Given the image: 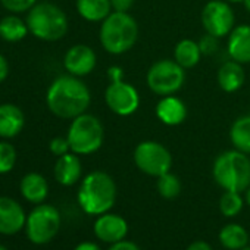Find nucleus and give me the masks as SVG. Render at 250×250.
<instances>
[{"label": "nucleus", "mask_w": 250, "mask_h": 250, "mask_svg": "<svg viewBox=\"0 0 250 250\" xmlns=\"http://www.w3.org/2000/svg\"><path fill=\"white\" fill-rule=\"evenodd\" d=\"M49 110L61 119H74L88 109L91 94L88 87L74 75L58 77L46 94Z\"/></svg>", "instance_id": "f257e3e1"}, {"label": "nucleus", "mask_w": 250, "mask_h": 250, "mask_svg": "<svg viewBox=\"0 0 250 250\" xmlns=\"http://www.w3.org/2000/svg\"><path fill=\"white\" fill-rule=\"evenodd\" d=\"M78 203L88 215H102L112 209L116 200V184L103 171H93L84 177L78 188Z\"/></svg>", "instance_id": "f03ea898"}, {"label": "nucleus", "mask_w": 250, "mask_h": 250, "mask_svg": "<svg viewBox=\"0 0 250 250\" xmlns=\"http://www.w3.org/2000/svg\"><path fill=\"white\" fill-rule=\"evenodd\" d=\"M102 47L110 55H124L139 39V24L128 12H112L102 21L99 33Z\"/></svg>", "instance_id": "7ed1b4c3"}, {"label": "nucleus", "mask_w": 250, "mask_h": 250, "mask_svg": "<svg viewBox=\"0 0 250 250\" xmlns=\"http://www.w3.org/2000/svg\"><path fill=\"white\" fill-rule=\"evenodd\" d=\"M212 175L225 191L243 193L250 186V159L237 149L219 153L213 162Z\"/></svg>", "instance_id": "20e7f679"}, {"label": "nucleus", "mask_w": 250, "mask_h": 250, "mask_svg": "<svg viewBox=\"0 0 250 250\" xmlns=\"http://www.w3.org/2000/svg\"><path fill=\"white\" fill-rule=\"evenodd\" d=\"M30 33L43 42H58L68 33V18L65 12L49 2L36 3L27 15Z\"/></svg>", "instance_id": "39448f33"}, {"label": "nucleus", "mask_w": 250, "mask_h": 250, "mask_svg": "<svg viewBox=\"0 0 250 250\" xmlns=\"http://www.w3.org/2000/svg\"><path fill=\"white\" fill-rule=\"evenodd\" d=\"M66 139L69 142L71 152L77 155H91L103 145V124L97 116L91 113H83L72 119Z\"/></svg>", "instance_id": "423d86ee"}, {"label": "nucleus", "mask_w": 250, "mask_h": 250, "mask_svg": "<svg viewBox=\"0 0 250 250\" xmlns=\"http://www.w3.org/2000/svg\"><path fill=\"white\" fill-rule=\"evenodd\" d=\"M146 81L155 94L172 96L184 85L186 69L175 59H161L149 68Z\"/></svg>", "instance_id": "0eeeda50"}, {"label": "nucleus", "mask_w": 250, "mask_h": 250, "mask_svg": "<svg viewBox=\"0 0 250 250\" xmlns=\"http://www.w3.org/2000/svg\"><path fill=\"white\" fill-rule=\"evenodd\" d=\"M61 228V213L52 205H39L27 216V237L34 244L49 243Z\"/></svg>", "instance_id": "6e6552de"}, {"label": "nucleus", "mask_w": 250, "mask_h": 250, "mask_svg": "<svg viewBox=\"0 0 250 250\" xmlns=\"http://www.w3.org/2000/svg\"><path fill=\"white\" fill-rule=\"evenodd\" d=\"M134 164L143 174L158 178L171 171L172 156L162 143L146 140L134 149Z\"/></svg>", "instance_id": "1a4fd4ad"}, {"label": "nucleus", "mask_w": 250, "mask_h": 250, "mask_svg": "<svg viewBox=\"0 0 250 250\" xmlns=\"http://www.w3.org/2000/svg\"><path fill=\"white\" fill-rule=\"evenodd\" d=\"M202 25L208 34L222 39L235 27L234 11L225 0H210L202 11Z\"/></svg>", "instance_id": "9d476101"}, {"label": "nucleus", "mask_w": 250, "mask_h": 250, "mask_svg": "<svg viewBox=\"0 0 250 250\" xmlns=\"http://www.w3.org/2000/svg\"><path fill=\"white\" fill-rule=\"evenodd\" d=\"M104 102L107 107L118 116H130L140 106V94L137 88L128 83H110L104 90Z\"/></svg>", "instance_id": "9b49d317"}, {"label": "nucleus", "mask_w": 250, "mask_h": 250, "mask_svg": "<svg viewBox=\"0 0 250 250\" xmlns=\"http://www.w3.org/2000/svg\"><path fill=\"white\" fill-rule=\"evenodd\" d=\"M97 63L96 52L87 44H75L68 49L63 58V66L74 77H85L93 72Z\"/></svg>", "instance_id": "f8f14e48"}, {"label": "nucleus", "mask_w": 250, "mask_h": 250, "mask_svg": "<svg viewBox=\"0 0 250 250\" xmlns=\"http://www.w3.org/2000/svg\"><path fill=\"white\" fill-rule=\"evenodd\" d=\"M94 234L100 241L116 243L125 238L128 232V224L121 215L116 213H102L94 222Z\"/></svg>", "instance_id": "ddd939ff"}, {"label": "nucleus", "mask_w": 250, "mask_h": 250, "mask_svg": "<svg viewBox=\"0 0 250 250\" xmlns=\"http://www.w3.org/2000/svg\"><path fill=\"white\" fill-rule=\"evenodd\" d=\"M27 216L22 206L11 197L0 196V234L14 235L25 227Z\"/></svg>", "instance_id": "4468645a"}, {"label": "nucleus", "mask_w": 250, "mask_h": 250, "mask_svg": "<svg viewBox=\"0 0 250 250\" xmlns=\"http://www.w3.org/2000/svg\"><path fill=\"white\" fill-rule=\"evenodd\" d=\"M227 52L232 61L241 65L250 63V25L241 24L234 27L228 34Z\"/></svg>", "instance_id": "2eb2a0df"}, {"label": "nucleus", "mask_w": 250, "mask_h": 250, "mask_svg": "<svg viewBox=\"0 0 250 250\" xmlns=\"http://www.w3.org/2000/svg\"><path fill=\"white\" fill-rule=\"evenodd\" d=\"M156 116L158 119L168 125L175 127L186 121L187 118V106L177 96H164L156 104Z\"/></svg>", "instance_id": "dca6fc26"}, {"label": "nucleus", "mask_w": 250, "mask_h": 250, "mask_svg": "<svg viewBox=\"0 0 250 250\" xmlns=\"http://www.w3.org/2000/svg\"><path fill=\"white\" fill-rule=\"evenodd\" d=\"M25 124L24 112L12 103L0 104V137L14 139L17 137Z\"/></svg>", "instance_id": "f3484780"}, {"label": "nucleus", "mask_w": 250, "mask_h": 250, "mask_svg": "<svg viewBox=\"0 0 250 250\" xmlns=\"http://www.w3.org/2000/svg\"><path fill=\"white\" fill-rule=\"evenodd\" d=\"M83 174L81 161L77 153L71 152L63 156H59L55 164V178L62 186H74L80 181Z\"/></svg>", "instance_id": "a211bd4d"}, {"label": "nucleus", "mask_w": 250, "mask_h": 250, "mask_svg": "<svg viewBox=\"0 0 250 250\" xmlns=\"http://www.w3.org/2000/svg\"><path fill=\"white\" fill-rule=\"evenodd\" d=\"M246 81V74L243 65L229 59L224 62L218 69V84L222 91L234 93L243 87Z\"/></svg>", "instance_id": "6ab92c4d"}, {"label": "nucleus", "mask_w": 250, "mask_h": 250, "mask_svg": "<svg viewBox=\"0 0 250 250\" xmlns=\"http://www.w3.org/2000/svg\"><path fill=\"white\" fill-rule=\"evenodd\" d=\"M20 188H21V194L24 196V199L36 205L43 203L49 194V184L46 178L39 172H30L24 175V178L21 180Z\"/></svg>", "instance_id": "aec40b11"}, {"label": "nucleus", "mask_w": 250, "mask_h": 250, "mask_svg": "<svg viewBox=\"0 0 250 250\" xmlns=\"http://www.w3.org/2000/svg\"><path fill=\"white\" fill-rule=\"evenodd\" d=\"M77 11L88 22H102L113 12L110 0H77Z\"/></svg>", "instance_id": "412c9836"}, {"label": "nucleus", "mask_w": 250, "mask_h": 250, "mask_svg": "<svg viewBox=\"0 0 250 250\" xmlns=\"http://www.w3.org/2000/svg\"><path fill=\"white\" fill-rule=\"evenodd\" d=\"M200 58H202V52L199 43L194 40L183 39L174 47V59L184 69L194 68L200 62Z\"/></svg>", "instance_id": "4be33fe9"}, {"label": "nucleus", "mask_w": 250, "mask_h": 250, "mask_svg": "<svg viewBox=\"0 0 250 250\" xmlns=\"http://www.w3.org/2000/svg\"><path fill=\"white\" fill-rule=\"evenodd\" d=\"M229 140L234 149L250 153V115H244L237 118L229 130Z\"/></svg>", "instance_id": "5701e85b"}, {"label": "nucleus", "mask_w": 250, "mask_h": 250, "mask_svg": "<svg viewBox=\"0 0 250 250\" xmlns=\"http://www.w3.org/2000/svg\"><path fill=\"white\" fill-rule=\"evenodd\" d=\"M219 241L228 250H240L250 243L244 227L238 224H227L219 231Z\"/></svg>", "instance_id": "b1692460"}, {"label": "nucleus", "mask_w": 250, "mask_h": 250, "mask_svg": "<svg viewBox=\"0 0 250 250\" xmlns=\"http://www.w3.org/2000/svg\"><path fill=\"white\" fill-rule=\"evenodd\" d=\"M28 25L17 15H6L0 21V37L5 42L17 43L28 34Z\"/></svg>", "instance_id": "393cba45"}, {"label": "nucleus", "mask_w": 250, "mask_h": 250, "mask_svg": "<svg viewBox=\"0 0 250 250\" xmlns=\"http://www.w3.org/2000/svg\"><path fill=\"white\" fill-rule=\"evenodd\" d=\"M156 188L164 199L172 200V199H177L181 193V181L175 174L165 172L161 177H158Z\"/></svg>", "instance_id": "a878e982"}, {"label": "nucleus", "mask_w": 250, "mask_h": 250, "mask_svg": "<svg viewBox=\"0 0 250 250\" xmlns=\"http://www.w3.org/2000/svg\"><path fill=\"white\" fill-rule=\"evenodd\" d=\"M243 197L237 191H224L219 199V210L224 216L232 218L238 215L243 209Z\"/></svg>", "instance_id": "bb28decb"}, {"label": "nucleus", "mask_w": 250, "mask_h": 250, "mask_svg": "<svg viewBox=\"0 0 250 250\" xmlns=\"http://www.w3.org/2000/svg\"><path fill=\"white\" fill-rule=\"evenodd\" d=\"M17 164V150L8 142H0V175L8 174Z\"/></svg>", "instance_id": "cd10ccee"}, {"label": "nucleus", "mask_w": 250, "mask_h": 250, "mask_svg": "<svg viewBox=\"0 0 250 250\" xmlns=\"http://www.w3.org/2000/svg\"><path fill=\"white\" fill-rule=\"evenodd\" d=\"M0 2L6 11L12 14L28 12L36 5V0H0Z\"/></svg>", "instance_id": "c85d7f7f"}, {"label": "nucleus", "mask_w": 250, "mask_h": 250, "mask_svg": "<svg viewBox=\"0 0 250 250\" xmlns=\"http://www.w3.org/2000/svg\"><path fill=\"white\" fill-rule=\"evenodd\" d=\"M202 55L205 56H210L213 53H216V50L219 49V39L212 36V34H205L203 37H200V40L197 42Z\"/></svg>", "instance_id": "c756f323"}, {"label": "nucleus", "mask_w": 250, "mask_h": 250, "mask_svg": "<svg viewBox=\"0 0 250 250\" xmlns=\"http://www.w3.org/2000/svg\"><path fill=\"white\" fill-rule=\"evenodd\" d=\"M49 149H50V152H52L55 156H58V158H59V156H63V155H66V153L71 152V146H69V142H68L66 137H55V139L50 142Z\"/></svg>", "instance_id": "7c9ffc66"}, {"label": "nucleus", "mask_w": 250, "mask_h": 250, "mask_svg": "<svg viewBox=\"0 0 250 250\" xmlns=\"http://www.w3.org/2000/svg\"><path fill=\"white\" fill-rule=\"evenodd\" d=\"M134 2H136V0H110L112 11H115V12H128L133 8Z\"/></svg>", "instance_id": "2f4dec72"}, {"label": "nucleus", "mask_w": 250, "mask_h": 250, "mask_svg": "<svg viewBox=\"0 0 250 250\" xmlns=\"http://www.w3.org/2000/svg\"><path fill=\"white\" fill-rule=\"evenodd\" d=\"M107 250H140V247L133 241L121 240V241H116V243L110 244V247Z\"/></svg>", "instance_id": "473e14b6"}, {"label": "nucleus", "mask_w": 250, "mask_h": 250, "mask_svg": "<svg viewBox=\"0 0 250 250\" xmlns=\"http://www.w3.org/2000/svg\"><path fill=\"white\" fill-rule=\"evenodd\" d=\"M107 78L110 83H116V81H122L124 80V71L121 66H110L107 69Z\"/></svg>", "instance_id": "72a5a7b5"}, {"label": "nucleus", "mask_w": 250, "mask_h": 250, "mask_svg": "<svg viewBox=\"0 0 250 250\" xmlns=\"http://www.w3.org/2000/svg\"><path fill=\"white\" fill-rule=\"evenodd\" d=\"M8 74H9L8 61L5 59L3 55H0V84H2V83L8 78Z\"/></svg>", "instance_id": "f704fd0d"}, {"label": "nucleus", "mask_w": 250, "mask_h": 250, "mask_svg": "<svg viewBox=\"0 0 250 250\" xmlns=\"http://www.w3.org/2000/svg\"><path fill=\"white\" fill-rule=\"evenodd\" d=\"M187 250H212V247H210V244L209 243H206V241H193L188 247H187Z\"/></svg>", "instance_id": "c9c22d12"}, {"label": "nucleus", "mask_w": 250, "mask_h": 250, "mask_svg": "<svg viewBox=\"0 0 250 250\" xmlns=\"http://www.w3.org/2000/svg\"><path fill=\"white\" fill-rule=\"evenodd\" d=\"M74 250H102V249H100V246H97L96 243L84 241V243H80Z\"/></svg>", "instance_id": "e433bc0d"}, {"label": "nucleus", "mask_w": 250, "mask_h": 250, "mask_svg": "<svg viewBox=\"0 0 250 250\" xmlns=\"http://www.w3.org/2000/svg\"><path fill=\"white\" fill-rule=\"evenodd\" d=\"M243 5H244V9L250 14V0H244Z\"/></svg>", "instance_id": "4c0bfd02"}, {"label": "nucleus", "mask_w": 250, "mask_h": 250, "mask_svg": "<svg viewBox=\"0 0 250 250\" xmlns=\"http://www.w3.org/2000/svg\"><path fill=\"white\" fill-rule=\"evenodd\" d=\"M246 202H247V205L250 206V186H249V188L246 190Z\"/></svg>", "instance_id": "58836bf2"}, {"label": "nucleus", "mask_w": 250, "mask_h": 250, "mask_svg": "<svg viewBox=\"0 0 250 250\" xmlns=\"http://www.w3.org/2000/svg\"><path fill=\"white\" fill-rule=\"evenodd\" d=\"M240 250H250V243H249V244H246V246H244L243 249H240Z\"/></svg>", "instance_id": "ea45409f"}, {"label": "nucleus", "mask_w": 250, "mask_h": 250, "mask_svg": "<svg viewBox=\"0 0 250 250\" xmlns=\"http://www.w3.org/2000/svg\"><path fill=\"white\" fill-rule=\"evenodd\" d=\"M225 2H241V3H243L244 0H225Z\"/></svg>", "instance_id": "a19ab883"}, {"label": "nucleus", "mask_w": 250, "mask_h": 250, "mask_svg": "<svg viewBox=\"0 0 250 250\" xmlns=\"http://www.w3.org/2000/svg\"><path fill=\"white\" fill-rule=\"evenodd\" d=\"M0 250H8V249H6L5 246H2V244H0Z\"/></svg>", "instance_id": "79ce46f5"}]
</instances>
